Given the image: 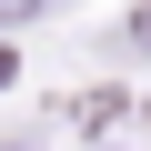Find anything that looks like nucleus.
I'll use <instances>...</instances> for the list:
<instances>
[{
  "instance_id": "f03ea898",
  "label": "nucleus",
  "mask_w": 151,
  "mask_h": 151,
  "mask_svg": "<svg viewBox=\"0 0 151 151\" xmlns=\"http://www.w3.org/2000/svg\"><path fill=\"white\" fill-rule=\"evenodd\" d=\"M121 40H131V50H151V10H131V30H121Z\"/></svg>"
},
{
  "instance_id": "7ed1b4c3",
  "label": "nucleus",
  "mask_w": 151,
  "mask_h": 151,
  "mask_svg": "<svg viewBox=\"0 0 151 151\" xmlns=\"http://www.w3.org/2000/svg\"><path fill=\"white\" fill-rule=\"evenodd\" d=\"M0 151H30V141H0Z\"/></svg>"
},
{
  "instance_id": "f257e3e1",
  "label": "nucleus",
  "mask_w": 151,
  "mask_h": 151,
  "mask_svg": "<svg viewBox=\"0 0 151 151\" xmlns=\"http://www.w3.org/2000/svg\"><path fill=\"white\" fill-rule=\"evenodd\" d=\"M50 0H0V30H20V20H40Z\"/></svg>"
}]
</instances>
